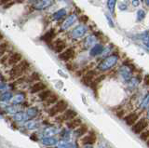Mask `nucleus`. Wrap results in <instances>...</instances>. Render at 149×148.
Here are the masks:
<instances>
[{"label":"nucleus","instance_id":"nucleus-1","mask_svg":"<svg viewBox=\"0 0 149 148\" xmlns=\"http://www.w3.org/2000/svg\"><path fill=\"white\" fill-rule=\"evenodd\" d=\"M118 61V57L116 56V55H110L107 58L104 59L102 61L99 63V65H98V69H99L100 71H107L111 69L112 67H114L116 63Z\"/></svg>","mask_w":149,"mask_h":148},{"label":"nucleus","instance_id":"nucleus-2","mask_svg":"<svg viewBox=\"0 0 149 148\" xmlns=\"http://www.w3.org/2000/svg\"><path fill=\"white\" fill-rule=\"evenodd\" d=\"M67 103L66 101H59L57 104H56L52 108L49 109V115H51V117H54V115H56L57 114L59 113H62L63 112V111L66 110L67 108Z\"/></svg>","mask_w":149,"mask_h":148},{"label":"nucleus","instance_id":"nucleus-3","mask_svg":"<svg viewBox=\"0 0 149 148\" xmlns=\"http://www.w3.org/2000/svg\"><path fill=\"white\" fill-rule=\"evenodd\" d=\"M28 67H29V63H28L27 62H25V61H23L22 63H20L19 65H16L10 71L11 77H16V76H19L20 75H22V72L24 70H26Z\"/></svg>","mask_w":149,"mask_h":148},{"label":"nucleus","instance_id":"nucleus-4","mask_svg":"<svg viewBox=\"0 0 149 148\" xmlns=\"http://www.w3.org/2000/svg\"><path fill=\"white\" fill-rule=\"evenodd\" d=\"M53 0H39V1H36L34 5V8L37 10H43L48 8L52 5Z\"/></svg>","mask_w":149,"mask_h":148},{"label":"nucleus","instance_id":"nucleus-5","mask_svg":"<svg viewBox=\"0 0 149 148\" xmlns=\"http://www.w3.org/2000/svg\"><path fill=\"white\" fill-rule=\"evenodd\" d=\"M86 32H87L86 26H84V25H78V26H77L76 28H74L72 31V33H71L72 38H81V36H83L84 35H85Z\"/></svg>","mask_w":149,"mask_h":148},{"label":"nucleus","instance_id":"nucleus-6","mask_svg":"<svg viewBox=\"0 0 149 148\" xmlns=\"http://www.w3.org/2000/svg\"><path fill=\"white\" fill-rule=\"evenodd\" d=\"M119 73L121 76H122V78L125 80V81H130V79H132V71L130 70V68L128 66L126 65H123L122 67H120L119 69Z\"/></svg>","mask_w":149,"mask_h":148},{"label":"nucleus","instance_id":"nucleus-7","mask_svg":"<svg viewBox=\"0 0 149 148\" xmlns=\"http://www.w3.org/2000/svg\"><path fill=\"white\" fill-rule=\"evenodd\" d=\"M147 126V121L144 118L141 119L140 121H138L136 124L134 125V126L132 127V131L135 132V133H141L144 129H146V127Z\"/></svg>","mask_w":149,"mask_h":148},{"label":"nucleus","instance_id":"nucleus-8","mask_svg":"<svg viewBox=\"0 0 149 148\" xmlns=\"http://www.w3.org/2000/svg\"><path fill=\"white\" fill-rule=\"evenodd\" d=\"M76 21H77V16L76 15H74V14L70 15L63 24V30H66V29L69 28V27H71L74 24V22H76Z\"/></svg>","mask_w":149,"mask_h":148},{"label":"nucleus","instance_id":"nucleus-9","mask_svg":"<svg viewBox=\"0 0 149 148\" xmlns=\"http://www.w3.org/2000/svg\"><path fill=\"white\" fill-rule=\"evenodd\" d=\"M102 51H104V47H102V45L96 44V45H94L91 48V51H90V54H91V56L95 57V56H98V55L102 54Z\"/></svg>","mask_w":149,"mask_h":148},{"label":"nucleus","instance_id":"nucleus-10","mask_svg":"<svg viewBox=\"0 0 149 148\" xmlns=\"http://www.w3.org/2000/svg\"><path fill=\"white\" fill-rule=\"evenodd\" d=\"M59 132V129L55 127H48L44 129L43 131V136L44 137H52L55 134H57Z\"/></svg>","mask_w":149,"mask_h":148},{"label":"nucleus","instance_id":"nucleus-11","mask_svg":"<svg viewBox=\"0 0 149 148\" xmlns=\"http://www.w3.org/2000/svg\"><path fill=\"white\" fill-rule=\"evenodd\" d=\"M74 56V50L73 49H67L65 51L60 54V59L63 60V61H67V60L71 59Z\"/></svg>","mask_w":149,"mask_h":148},{"label":"nucleus","instance_id":"nucleus-12","mask_svg":"<svg viewBox=\"0 0 149 148\" xmlns=\"http://www.w3.org/2000/svg\"><path fill=\"white\" fill-rule=\"evenodd\" d=\"M94 45H96V38L94 35H88L84 41V47L87 49L93 47Z\"/></svg>","mask_w":149,"mask_h":148},{"label":"nucleus","instance_id":"nucleus-13","mask_svg":"<svg viewBox=\"0 0 149 148\" xmlns=\"http://www.w3.org/2000/svg\"><path fill=\"white\" fill-rule=\"evenodd\" d=\"M14 119L18 122H25L28 119H30L28 115L24 112H18L14 114Z\"/></svg>","mask_w":149,"mask_h":148},{"label":"nucleus","instance_id":"nucleus-14","mask_svg":"<svg viewBox=\"0 0 149 148\" xmlns=\"http://www.w3.org/2000/svg\"><path fill=\"white\" fill-rule=\"evenodd\" d=\"M41 142L43 143L44 145H47V146H53V145L58 143L57 140L53 137H44L41 140Z\"/></svg>","mask_w":149,"mask_h":148},{"label":"nucleus","instance_id":"nucleus-15","mask_svg":"<svg viewBox=\"0 0 149 148\" xmlns=\"http://www.w3.org/2000/svg\"><path fill=\"white\" fill-rule=\"evenodd\" d=\"M94 76H95V73L93 72V71H91V72H88L87 75L84 76V78H83V83L84 84H86V85H90V86H91V84H92V80H93V78H94Z\"/></svg>","mask_w":149,"mask_h":148},{"label":"nucleus","instance_id":"nucleus-16","mask_svg":"<svg viewBox=\"0 0 149 148\" xmlns=\"http://www.w3.org/2000/svg\"><path fill=\"white\" fill-rule=\"evenodd\" d=\"M21 60H22V55L20 53H14L13 55H11V56L9 57L8 64L14 65V64H17L19 62L21 61Z\"/></svg>","mask_w":149,"mask_h":148},{"label":"nucleus","instance_id":"nucleus-17","mask_svg":"<svg viewBox=\"0 0 149 148\" xmlns=\"http://www.w3.org/2000/svg\"><path fill=\"white\" fill-rule=\"evenodd\" d=\"M45 89H46V85L44 84V83L37 82L31 88V92H32V93H36V92L41 91V90H43Z\"/></svg>","mask_w":149,"mask_h":148},{"label":"nucleus","instance_id":"nucleus-18","mask_svg":"<svg viewBox=\"0 0 149 148\" xmlns=\"http://www.w3.org/2000/svg\"><path fill=\"white\" fill-rule=\"evenodd\" d=\"M65 14H66V10H65V8H61V10L53 13L52 18L54 21H58V20L62 19V18H63L65 16Z\"/></svg>","mask_w":149,"mask_h":148},{"label":"nucleus","instance_id":"nucleus-19","mask_svg":"<svg viewBox=\"0 0 149 148\" xmlns=\"http://www.w3.org/2000/svg\"><path fill=\"white\" fill-rule=\"evenodd\" d=\"M137 119H138V115L135 113H132V114H130L129 115H127V117H125V121L128 125L132 126Z\"/></svg>","mask_w":149,"mask_h":148},{"label":"nucleus","instance_id":"nucleus-20","mask_svg":"<svg viewBox=\"0 0 149 148\" xmlns=\"http://www.w3.org/2000/svg\"><path fill=\"white\" fill-rule=\"evenodd\" d=\"M80 125H81V119L79 118H74L67 123V126L70 129H77L78 127H80Z\"/></svg>","mask_w":149,"mask_h":148},{"label":"nucleus","instance_id":"nucleus-21","mask_svg":"<svg viewBox=\"0 0 149 148\" xmlns=\"http://www.w3.org/2000/svg\"><path fill=\"white\" fill-rule=\"evenodd\" d=\"M82 142L85 143V145H91V143L96 142V136L94 134H88V135L83 138Z\"/></svg>","mask_w":149,"mask_h":148},{"label":"nucleus","instance_id":"nucleus-22","mask_svg":"<svg viewBox=\"0 0 149 148\" xmlns=\"http://www.w3.org/2000/svg\"><path fill=\"white\" fill-rule=\"evenodd\" d=\"M88 131V129L86 126H81V127H78L76 131H74V134L76 137H81L82 135H84L86 132Z\"/></svg>","mask_w":149,"mask_h":148},{"label":"nucleus","instance_id":"nucleus-23","mask_svg":"<svg viewBox=\"0 0 149 148\" xmlns=\"http://www.w3.org/2000/svg\"><path fill=\"white\" fill-rule=\"evenodd\" d=\"M77 114L76 111L69 109V110H66V112L64 113V115H63V118H64V119H70V120H72V119H74V117H77Z\"/></svg>","mask_w":149,"mask_h":148},{"label":"nucleus","instance_id":"nucleus-24","mask_svg":"<svg viewBox=\"0 0 149 148\" xmlns=\"http://www.w3.org/2000/svg\"><path fill=\"white\" fill-rule=\"evenodd\" d=\"M25 99L24 94L22 93H19L16 96H14V98H12V103L13 104H22Z\"/></svg>","mask_w":149,"mask_h":148},{"label":"nucleus","instance_id":"nucleus-25","mask_svg":"<svg viewBox=\"0 0 149 148\" xmlns=\"http://www.w3.org/2000/svg\"><path fill=\"white\" fill-rule=\"evenodd\" d=\"M1 101L2 103H7V101L12 100V94L11 92H8V91H5V92H2L1 94Z\"/></svg>","mask_w":149,"mask_h":148},{"label":"nucleus","instance_id":"nucleus-26","mask_svg":"<svg viewBox=\"0 0 149 148\" xmlns=\"http://www.w3.org/2000/svg\"><path fill=\"white\" fill-rule=\"evenodd\" d=\"M55 36V33H54V30H49V32H47V33L42 36V39L47 41V42H49L51 39Z\"/></svg>","mask_w":149,"mask_h":148},{"label":"nucleus","instance_id":"nucleus-27","mask_svg":"<svg viewBox=\"0 0 149 148\" xmlns=\"http://www.w3.org/2000/svg\"><path fill=\"white\" fill-rule=\"evenodd\" d=\"M65 47H66V46H65V43L63 42V41H62V40L57 41L56 44H55V51L56 52H61L63 49H65Z\"/></svg>","mask_w":149,"mask_h":148},{"label":"nucleus","instance_id":"nucleus-28","mask_svg":"<svg viewBox=\"0 0 149 148\" xmlns=\"http://www.w3.org/2000/svg\"><path fill=\"white\" fill-rule=\"evenodd\" d=\"M24 127L27 129H35L36 128H38V124L36 121H33V120H29V121H26L24 124Z\"/></svg>","mask_w":149,"mask_h":148},{"label":"nucleus","instance_id":"nucleus-29","mask_svg":"<svg viewBox=\"0 0 149 148\" xmlns=\"http://www.w3.org/2000/svg\"><path fill=\"white\" fill-rule=\"evenodd\" d=\"M37 113H38V110H37V108H36V107H30V108H28L26 111V114L28 115L29 118L35 117L37 115Z\"/></svg>","mask_w":149,"mask_h":148},{"label":"nucleus","instance_id":"nucleus-30","mask_svg":"<svg viewBox=\"0 0 149 148\" xmlns=\"http://www.w3.org/2000/svg\"><path fill=\"white\" fill-rule=\"evenodd\" d=\"M116 1H118V0H107V8H108V10H110L111 13L115 12V8H116Z\"/></svg>","mask_w":149,"mask_h":148},{"label":"nucleus","instance_id":"nucleus-31","mask_svg":"<svg viewBox=\"0 0 149 148\" xmlns=\"http://www.w3.org/2000/svg\"><path fill=\"white\" fill-rule=\"evenodd\" d=\"M141 108L142 109L149 108V93H147L146 96H144V98H143L142 104H141Z\"/></svg>","mask_w":149,"mask_h":148},{"label":"nucleus","instance_id":"nucleus-32","mask_svg":"<svg viewBox=\"0 0 149 148\" xmlns=\"http://www.w3.org/2000/svg\"><path fill=\"white\" fill-rule=\"evenodd\" d=\"M51 95V92L49 90H44L43 92H41L39 94V98L42 101H45V100H48Z\"/></svg>","mask_w":149,"mask_h":148},{"label":"nucleus","instance_id":"nucleus-33","mask_svg":"<svg viewBox=\"0 0 149 148\" xmlns=\"http://www.w3.org/2000/svg\"><path fill=\"white\" fill-rule=\"evenodd\" d=\"M6 112H8L9 114H16V113H18V107L16 106V104L11 105V106H8L6 108Z\"/></svg>","mask_w":149,"mask_h":148},{"label":"nucleus","instance_id":"nucleus-34","mask_svg":"<svg viewBox=\"0 0 149 148\" xmlns=\"http://www.w3.org/2000/svg\"><path fill=\"white\" fill-rule=\"evenodd\" d=\"M57 145H58V148H67L71 145V143H70L69 142H67L66 140H64V141L59 142Z\"/></svg>","mask_w":149,"mask_h":148},{"label":"nucleus","instance_id":"nucleus-35","mask_svg":"<svg viewBox=\"0 0 149 148\" xmlns=\"http://www.w3.org/2000/svg\"><path fill=\"white\" fill-rule=\"evenodd\" d=\"M146 18V12L143 10H139L137 11V21H142Z\"/></svg>","mask_w":149,"mask_h":148},{"label":"nucleus","instance_id":"nucleus-36","mask_svg":"<svg viewBox=\"0 0 149 148\" xmlns=\"http://www.w3.org/2000/svg\"><path fill=\"white\" fill-rule=\"evenodd\" d=\"M58 101V98H57V96L56 95H53V94H51L49 98L47 100V104H52L54 103H56V101Z\"/></svg>","mask_w":149,"mask_h":148},{"label":"nucleus","instance_id":"nucleus-37","mask_svg":"<svg viewBox=\"0 0 149 148\" xmlns=\"http://www.w3.org/2000/svg\"><path fill=\"white\" fill-rule=\"evenodd\" d=\"M139 84V80L137 78H132L130 81H129V86L130 88H136Z\"/></svg>","mask_w":149,"mask_h":148},{"label":"nucleus","instance_id":"nucleus-38","mask_svg":"<svg viewBox=\"0 0 149 148\" xmlns=\"http://www.w3.org/2000/svg\"><path fill=\"white\" fill-rule=\"evenodd\" d=\"M105 17H106V20H107V22H108L109 26L112 27V28H114V27H115V24H114L113 20H112V18H111L108 14H105Z\"/></svg>","mask_w":149,"mask_h":148},{"label":"nucleus","instance_id":"nucleus-39","mask_svg":"<svg viewBox=\"0 0 149 148\" xmlns=\"http://www.w3.org/2000/svg\"><path fill=\"white\" fill-rule=\"evenodd\" d=\"M141 139L143 141H147L148 140V137H149V131H146V132H143L141 134Z\"/></svg>","mask_w":149,"mask_h":148},{"label":"nucleus","instance_id":"nucleus-40","mask_svg":"<svg viewBox=\"0 0 149 148\" xmlns=\"http://www.w3.org/2000/svg\"><path fill=\"white\" fill-rule=\"evenodd\" d=\"M61 136H62V138H63L64 139V140H66V139H69V131H66V129H64V131L62 132V135H61Z\"/></svg>","mask_w":149,"mask_h":148},{"label":"nucleus","instance_id":"nucleus-41","mask_svg":"<svg viewBox=\"0 0 149 148\" xmlns=\"http://www.w3.org/2000/svg\"><path fill=\"white\" fill-rule=\"evenodd\" d=\"M119 10H127V4H124V3H122V4H120V5H119Z\"/></svg>","mask_w":149,"mask_h":148},{"label":"nucleus","instance_id":"nucleus-42","mask_svg":"<svg viewBox=\"0 0 149 148\" xmlns=\"http://www.w3.org/2000/svg\"><path fill=\"white\" fill-rule=\"evenodd\" d=\"M88 20V17L86 16V15H82V16L80 17V21H81L82 22H86Z\"/></svg>","mask_w":149,"mask_h":148},{"label":"nucleus","instance_id":"nucleus-43","mask_svg":"<svg viewBox=\"0 0 149 148\" xmlns=\"http://www.w3.org/2000/svg\"><path fill=\"white\" fill-rule=\"evenodd\" d=\"M139 5H140L139 0H132V6H134V7H138Z\"/></svg>","mask_w":149,"mask_h":148},{"label":"nucleus","instance_id":"nucleus-44","mask_svg":"<svg viewBox=\"0 0 149 148\" xmlns=\"http://www.w3.org/2000/svg\"><path fill=\"white\" fill-rule=\"evenodd\" d=\"M146 85H149V76L147 77V76H146Z\"/></svg>","mask_w":149,"mask_h":148},{"label":"nucleus","instance_id":"nucleus-45","mask_svg":"<svg viewBox=\"0 0 149 148\" xmlns=\"http://www.w3.org/2000/svg\"><path fill=\"white\" fill-rule=\"evenodd\" d=\"M122 115H123V111H121L120 113H118V115L119 117H122Z\"/></svg>","mask_w":149,"mask_h":148},{"label":"nucleus","instance_id":"nucleus-46","mask_svg":"<svg viewBox=\"0 0 149 148\" xmlns=\"http://www.w3.org/2000/svg\"><path fill=\"white\" fill-rule=\"evenodd\" d=\"M84 148H93V147H92L91 145H86L85 147H84Z\"/></svg>","mask_w":149,"mask_h":148},{"label":"nucleus","instance_id":"nucleus-47","mask_svg":"<svg viewBox=\"0 0 149 148\" xmlns=\"http://www.w3.org/2000/svg\"><path fill=\"white\" fill-rule=\"evenodd\" d=\"M8 1H9V0H1V3L4 4L5 2H8Z\"/></svg>","mask_w":149,"mask_h":148},{"label":"nucleus","instance_id":"nucleus-48","mask_svg":"<svg viewBox=\"0 0 149 148\" xmlns=\"http://www.w3.org/2000/svg\"><path fill=\"white\" fill-rule=\"evenodd\" d=\"M144 2H146V4L147 6H149V0H144Z\"/></svg>","mask_w":149,"mask_h":148},{"label":"nucleus","instance_id":"nucleus-49","mask_svg":"<svg viewBox=\"0 0 149 148\" xmlns=\"http://www.w3.org/2000/svg\"><path fill=\"white\" fill-rule=\"evenodd\" d=\"M29 2H36V1H39V0H28Z\"/></svg>","mask_w":149,"mask_h":148},{"label":"nucleus","instance_id":"nucleus-50","mask_svg":"<svg viewBox=\"0 0 149 148\" xmlns=\"http://www.w3.org/2000/svg\"><path fill=\"white\" fill-rule=\"evenodd\" d=\"M147 117L149 118V108H148V111H147Z\"/></svg>","mask_w":149,"mask_h":148},{"label":"nucleus","instance_id":"nucleus-51","mask_svg":"<svg viewBox=\"0 0 149 148\" xmlns=\"http://www.w3.org/2000/svg\"><path fill=\"white\" fill-rule=\"evenodd\" d=\"M147 145H148V146H149V141H148V142H147Z\"/></svg>","mask_w":149,"mask_h":148},{"label":"nucleus","instance_id":"nucleus-52","mask_svg":"<svg viewBox=\"0 0 149 148\" xmlns=\"http://www.w3.org/2000/svg\"><path fill=\"white\" fill-rule=\"evenodd\" d=\"M148 41H149V36H148Z\"/></svg>","mask_w":149,"mask_h":148}]
</instances>
